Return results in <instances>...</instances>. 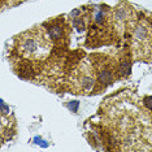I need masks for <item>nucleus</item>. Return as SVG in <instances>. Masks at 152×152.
I'll list each match as a JSON object with an SVG mask.
<instances>
[{"label": "nucleus", "mask_w": 152, "mask_h": 152, "mask_svg": "<svg viewBox=\"0 0 152 152\" xmlns=\"http://www.w3.org/2000/svg\"><path fill=\"white\" fill-rule=\"evenodd\" d=\"M18 51L27 58H44L50 52V40L43 31L31 30L20 37Z\"/></svg>", "instance_id": "obj_1"}, {"label": "nucleus", "mask_w": 152, "mask_h": 152, "mask_svg": "<svg viewBox=\"0 0 152 152\" xmlns=\"http://www.w3.org/2000/svg\"><path fill=\"white\" fill-rule=\"evenodd\" d=\"M134 48L138 56L147 57L152 50V30L147 22L138 23L134 31Z\"/></svg>", "instance_id": "obj_2"}, {"label": "nucleus", "mask_w": 152, "mask_h": 152, "mask_svg": "<svg viewBox=\"0 0 152 152\" xmlns=\"http://www.w3.org/2000/svg\"><path fill=\"white\" fill-rule=\"evenodd\" d=\"M72 83H73L74 90H77V92L91 91L92 87H94V83H95L94 69H91L86 64H82L73 74Z\"/></svg>", "instance_id": "obj_3"}, {"label": "nucleus", "mask_w": 152, "mask_h": 152, "mask_svg": "<svg viewBox=\"0 0 152 152\" xmlns=\"http://www.w3.org/2000/svg\"><path fill=\"white\" fill-rule=\"evenodd\" d=\"M50 35H51V38H52V39H57V38H60V35H61L60 27H53V29H51Z\"/></svg>", "instance_id": "obj_4"}]
</instances>
